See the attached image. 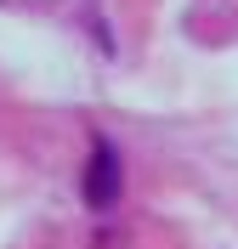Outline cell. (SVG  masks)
Wrapping results in <instances>:
<instances>
[{"label": "cell", "mask_w": 238, "mask_h": 249, "mask_svg": "<svg viewBox=\"0 0 238 249\" xmlns=\"http://www.w3.org/2000/svg\"><path fill=\"white\" fill-rule=\"evenodd\" d=\"M119 187H125V176H119V147H113L108 136L91 142V164H85V204L91 210H108V204H119Z\"/></svg>", "instance_id": "6da1fadb"}]
</instances>
